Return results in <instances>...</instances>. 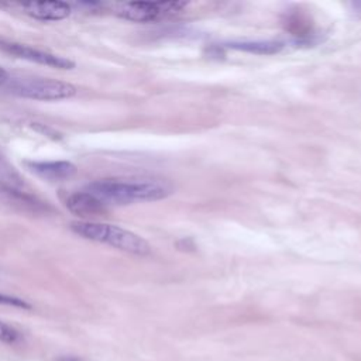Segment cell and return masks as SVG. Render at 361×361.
<instances>
[{
  "label": "cell",
  "instance_id": "obj_9",
  "mask_svg": "<svg viewBox=\"0 0 361 361\" xmlns=\"http://www.w3.org/2000/svg\"><path fill=\"white\" fill-rule=\"evenodd\" d=\"M23 10L32 18L42 21H58L69 17L72 8L65 1H30L23 4Z\"/></svg>",
  "mask_w": 361,
  "mask_h": 361
},
{
  "label": "cell",
  "instance_id": "obj_6",
  "mask_svg": "<svg viewBox=\"0 0 361 361\" xmlns=\"http://www.w3.org/2000/svg\"><path fill=\"white\" fill-rule=\"evenodd\" d=\"M0 48L8 54H13L18 58L37 62L41 65H47L51 68H58V69H72L75 66V62L71 61L69 58L55 55L47 51H41L37 48H32L30 45L18 44V42H6L0 41Z\"/></svg>",
  "mask_w": 361,
  "mask_h": 361
},
{
  "label": "cell",
  "instance_id": "obj_4",
  "mask_svg": "<svg viewBox=\"0 0 361 361\" xmlns=\"http://www.w3.org/2000/svg\"><path fill=\"white\" fill-rule=\"evenodd\" d=\"M188 4L185 1H127L117 6V16L135 21L149 23L179 13Z\"/></svg>",
  "mask_w": 361,
  "mask_h": 361
},
{
  "label": "cell",
  "instance_id": "obj_8",
  "mask_svg": "<svg viewBox=\"0 0 361 361\" xmlns=\"http://www.w3.org/2000/svg\"><path fill=\"white\" fill-rule=\"evenodd\" d=\"M66 207L69 212H72L76 216H80L83 219H90L96 216H102L107 212V206L100 202L94 195L82 190L75 192L68 196L66 199Z\"/></svg>",
  "mask_w": 361,
  "mask_h": 361
},
{
  "label": "cell",
  "instance_id": "obj_12",
  "mask_svg": "<svg viewBox=\"0 0 361 361\" xmlns=\"http://www.w3.org/2000/svg\"><path fill=\"white\" fill-rule=\"evenodd\" d=\"M0 305L14 306V307H20V309H31V305L28 302H25L24 299H20L17 296L7 295V293H0Z\"/></svg>",
  "mask_w": 361,
  "mask_h": 361
},
{
  "label": "cell",
  "instance_id": "obj_15",
  "mask_svg": "<svg viewBox=\"0 0 361 361\" xmlns=\"http://www.w3.org/2000/svg\"><path fill=\"white\" fill-rule=\"evenodd\" d=\"M0 271H1V269H0Z\"/></svg>",
  "mask_w": 361,
  "mask_h": 361
},
{
  "label": "cell",
  "instance_id": "obj_3",
  "mask_svg": "<svg viewBox=\"0 0 361 361\" xmlns=\"http://www.w3.org/2000/svg\"><path fill=\"white\" fill-rule=\"evenodd\" d=\"M4 87L13 94L34 100H62L76 94L72 83L49 78H10Z\"/></svg>",
  "mask_w": 361,
  "mask_h": 361
},
{
  "label": "cell",
  "instance_id": "obj_13",
  "mask_svg": "<svg viewBox=\"0 0 361 361\" xmlns=\"http://www.w3.org/2000/svg\"><path fill=\"white\" fill-rule=\"evenodd\" d=\"M55 361H86L85 358L75 355V354H62L55 358Z\"/></svg>",
  "mask_w": 361,
  "mask_h": 361
},
{
  "label": "cell",
  "instance_id": "obj_1",
  "mask_svg": "<svg viewBox=\"0 0 361 361\" xmlns=\"http://www.w3.org/2000/svg\"><path fill=\"white\" fill-rule=\"evenodd\" d=\"M86 192L107 204H131L135 202H154L168 197L173 186L165 179H97L86 185Z\"/></svg>",
  "mask_w": 361,
  "mask_h": 361
},
{
  "label": "cell",
  "instance_id": "obj_7",
  "mask_svg": "<svg viewBox=\"0 0 361 361\" xmlns=\"http://www.w3.org/2000/svg\"><path fill=\"white\" fill-rule=\"evenodd\" d=\"M27 169L47 180H63L72 178L78 168L69 161H27Z\"/></svg>",
  "mask_w": 361,
  "mask_h": 361
},
{
  "label": "cell",
  "instance_id": "obj_14",
  "mask_svg": "<svg viewBox=\"0 0 361 361\" xmlns=\"http://www.w3.org/2000/svg\"><path fill=\"white\" fill-rule=\"evenodd\" d=\"M8 79H10V76H8L7 71L0 66V86H4L8 82Z\"/></svg>",
  "mask_w": 361,
  "mask_h": 361
},
{
  "label": "cell",
  "instance_id": "obj_5",
  "mask_svg": "<svg viewBox=\"0 0 361 361\" xmlns=\"http://www.w3.org/2000/svg\"><path fill=\"white\" fill-rule=\"evenodd\" d=\"M0 202L4 204L24 212V213H32V214H44L48 212V206L45 202L39 200L37 196L30 195L25 190H21L17 188L13 182H7L0 178Z\"/></svg>",
  "mask_w": 361,
  "mask_h": 361
},
{
  "label": "cell",
  "instance_id": "obj_10",
  "mask_svg": "<svg viewBox=\"0 0 361 361\" xmlns=\"http://www.w3.org/2000/svg\"><path fill=\"white\" fill-rule=\"evenodd\" d=\"M226 47L245 51L251 54H275L282 48L281 42L276 41H243V42H230Z\"/></svg>",
  "mask_w": 361,
  "mask_h": 361
},
{
  "label": "cell",
  "instance_id": "obj_2",
  "mask_svg": "<svg viewBox=\"0 0 361 361\" xmlns=\"http://www.w3.org/2000/svg\"><path fill=\"white\" fill-rule=\"evenodd\" d=\"M69 227L75 234L86 240L103 243L130 254L147 255L151 252L149 244L142 237L114 224L99 223L92 220H78L72 221Z\"/></svg>",
  "mask_w": 361,
  "mask_h": 361
},
{
  "label": "cell",
  "instance_id": "obj_11",
  "mask_svg": "<svg viewBox=\"0 0 361 361\" xmlns=\"http://www.w3.org/2000/svg\"><path fill=\"white\" fill-rule=\"evenodd\" d=\"M20 337H21L20 333L14 327L0 320V341L7 344H14L20 340Z\"/></svg>",
  "mask_w": 361,
  "mask_h": 361
}]
</instances>
